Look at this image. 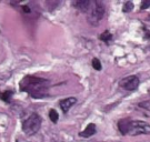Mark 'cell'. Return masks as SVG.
<instances>
[{"mask_svg": "<svg viewBox=\"0 0 150 142\" xmlns=\"http://www.w3.org/2000/svg\"><path fill=\"white\" fill-rule=\"evenodd\" d=\"M50 82L49 80L35 77L26 76L20 81L19 88L22 92H26L33 99H42L48 95Z\"/></svg>", "mask_w": 150, "mask_h": 142, "instance_id": "cell-1", "label": "cell"}, {"mask_svg": "<svg viewBox=\"0 0 150 142\" xmlns=\"http://www.w3.org/2000/svg\"><path fill=\"white\" fill-rule=\"evenodd\" d=\"M105 16V6L101 1H91L90 8L87 11V20L91 26L96 27Z\"/></svg>", "mask_w": 150, "mask_h": 142, "instance_id": "cell-2", "label": "cell"}, {"mask_svg": "<svg viewBox=\"0 0 150 142\" xmlns=\"http://www.w3.org/2000/svg\"><path fill=\"white\" fill-rule=\"evenodd\" d=\"M41 122H42L41 117L38 113H32L22 122V131L27 136H33L40 130Z\"/></svg>", "mask_w": 150, "mask_h": 142, "instance_id": "cell-3", "label": "cell"}, {"mask_svg": "<svg viewBox=\"0 0 150 142\" xmlns=\"http://www.w3.org/2000/svg\"><path fill=\"white\" fill-rule=\"evenodd\" d=\"M128 134L130 136L150 134V124L141 120H131Z\"/></svg>", "mask_w": 150, "mask_h": 142, "instance_id": "cell-4", "label": "cell"}, {"mask_svg": "<svg viewBox=\"0 0 150 142\" xmlns=\"http://www.w3.org/2000/svg\"><path fill=\"white\" fill-rule=\"evenodd\" d=\"M140 80L137 76H128L126 78L120 80L119 85L122 88V89L127 90V91H134L139 87Z\"/></svg>", "mask_w": 150, "mask_h": 142, "instance_id": "cell-5", "label": "cell"}, {"mask_svg": "<svg viewBox=\"0 0 150 142\" xmlns=\"http://www.w3.org/2000/svg\"><path fill=\"white\" fill-rule=\"evenodd\" d=\"M76 102H77V99H76L75 97H70V98L62 99V100L59 102V105H60V108H61L62 112H64V113H67V112L70 110V108L75 105Z\"/></svg>", "mask_w": 150, "mask_h": 142, "instance_id": "cell-6", "label": "cell"}, {"mask_svg": "<svg viewBox=\"0 0 150 142\" xmlns=\"http://www.w3.org/2000/svg\"><path fill=\"white\" fill-rule=\"evenodd\" d=\"M90 5H91L90 0H76V1H74V6H75L76 8L78 10L85 12V13H87L88 9L90 8Z\"/></svg>", "mask_w": 150, "mask_h": 142, "instance_id": "cell-7", "label": "cell"}, {"mask_svg": "<svg viewBox=\"0 0 150 142\" xmlns=\"http://www.w3.org/2000/svg\"><path fill=\"white\" fill-rule=\"evenodd\" d=\"M96 131H97L96 124L95 123H89L86 129L79 133V136L82 138H90L96 133Z\"/></svg>", "mask_w": 150, "mask_h": 142, "instance_id": "cell-8", "label": "cell"}, {"mask_svg": "<svg viewBox=\"0 0 150 142\" xmlns=\"http://www.w3.org/2000/svg\"><path fill=\"white\" fill-rule=\"evenodd\" d=\"M130 122H131L130 119H121V120H119L118 129H119V131L121 132L122 134H128Z\"/></svg>", "mask_w": 150, "mask_h": 142, "instance_id": "cell-9", "label": "cell"}, {"mask_svg": "<svg viewBox=\"0 0 150 142\" xmlns=\"http://www.w3.org/2000/svg\"><path fill=\"white\" fill-rule=\"evenodd\" d=\"M13 93H15V91L10 89L6 90V91H0V99L2 101H5V102H7V103H10Z\"/></svg>", "mask_w": 150, "mask_h": 142, "instance_id": "cell-10", "label": "cell"}, {"mask_svg": "<svg viewBox=\"0 0 150 142\" xmlns=\"http://www.w3.org/2000/svg\"><path fill=\"white\" fill-rule=\"evenodd\" d=\"M49 118L52 121V123H57L58 119H59V114H58V112L54 110V109H51V110L49 111Z\"/></svg>", "mask_w": 150, "mask_h": 142, "instance_id": "cell-11", "label": "cell"}, {"mask_svg": "<svg viewBox=\"0 0 150 142\" xmlns=\"http://www.w3.org/2000/svg\"><path fill=\"white\" fill-rule=\"evenodd\" d=\"M112 39V35L110 33L109 31H105L101 33V36H100V40H102L103 42H109L110 40Z\"/></svg>", "mask_w": 150, "mask_h": 142, "instance_id": "cell-12", "label": "cell"}, {"mask_svg": "<svg viewBox=\"0 0 150 142\" xmlns=\"http://www.w3.org/2000/svg\"><path fill=\"white\" fill-rule=\"evenodd\" d=\"M134 4L131 1H126L122 6V11L123 12H130V11L134 9Z\"/></svg>", "mask_w": 150, "mask_h": 142, "instance_id": "cell-13", "label": "cell"}, {"mask_svg": "<svg viewBox=\"0 0 150 142\" xmlns=\"http://www.w3.org/2000/svg\"><path fill=\"white\" fill-rule=\"evenodd\" d=\"M92 67H93V69L95 70H101V62L99 61V59H97V58H93L92 59Z\"/></svg>", "mask_w": 150, "mask_h": 142, "instance_id": "cell-14", "label": "cell"}, {"mask_svg": "<svg viewBox=\"0 0 150 142\" xmlns=\"http://www.w3.org/2000/svg\"><path fill=\"white\" fill-rule=\"evenodd\" d=\"M139 107L141 109H145V110L150 111V101H144V102H140Z\"/></svg>", "mask_w": 150, "mask_h": 142, "instance_id": "cell-15", "label": "cell"}, {"mask_svg": "<svg viewBox=\"0 0 150 142\" xmlns=\"http://www.w3.org/2000/svg\"><path fill=\"white\" fill-rule=\"evenodd\" d=\"M149 6H150V0H145V1L141 4V6H140V9H141V10H144V9H147Z\"/></svg>", "mask_w": 150, "mask_h": 142, "instance_id": "cell-16", "label": "cell"}, {"mask_svg": "<svg viewBox=\"0 0 150 142\" xmlns=\"http://www.w3.org/2000/svg\"><path fill=\"white\" fill-rule=\"evenodd\" d=\"M22 10L25 11V12H27V13L30 12V9H29V7H27V6H23V7H22Z\"/></svg>", "mask_w": 150, "mask_h": 142, "instance_id": "cell-17", "label": "cell"}, {"mask_svg": "<svg viewBox=\"0 0 150 142\" xmlns=\"http://www.w3.org/2000/svg\"><path fill=\"white\" fill-rule=\"evenodd\" d=\"M145 32H146V36H147V38H148V39H150V32H148V30H147V29H145Z\"/></svg>", "mask_w": 150, "mask_h": 142, "instance_id": "cell-18", "label": "cell"}, {"mask_svg": "<svg viewBox=\"0 0 150 142\" xmlns=\"http://www.w3.org/2000/svg\"><path fill=\"white\" fill-rule=\"evenodd\" d=\"M61 142H62V141H61Z\"/></svg>", "mask_w": 150, "mask_h": 142, "instance_id": "cell-19", "label": "cell"}]
</instances>
